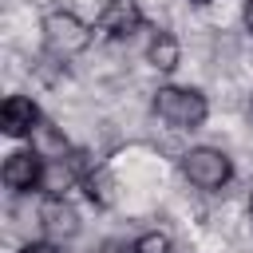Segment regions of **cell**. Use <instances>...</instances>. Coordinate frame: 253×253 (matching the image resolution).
I'll return each instance as SVG.
<instances>
[{"label":"cell","instance_id":"5bb4252c","mask_svg":"<svg viewBox=\"0 0 253 253\" xmlns=\"http://www.w3.org/2000/svg\"><path fill=\"white\" fill-rule=\"evenodd\" d=\"M194 4H206V0H194Z\"/></svg>","mask_w":253,"mask_h":253},{"label":"cell","instance_id":"7c38bea8","mask_svg":"<svg viewBox=\"0 0 253 253\" xmlns=\"http://www.w3.org/2000/svg\"><path fill=\"white\" fill-rule=\"evenodd\" d=\"M20 253H59V249H55L51 241H28V245H24Z\"/></svg>","mask_w":253,"mask_h":253},{"label":"cell","instance_id":"7a4b0ae2","mask_svg":"<svg viewBox=\"0 0 253 253\" xmlns=\"http://www.w3.org/2000/svg\"><path fill=\"white\" fill-rule=\"evenodd\" d=\"M43 40H47V51L67 59V55H79L87 43H91V28L75 16V12H47L43 16Z\"/></svg>","mask_w":253,"mask_h":253},{"label":"cell","instance_id":"3957f363","mask_svg":"<svg viewBox=\"0 0 253 253\" xmlns=\"http://www.w3.org/2000/svg\"><path fill=\"white\" fill-rule=\"evenodd\" d=\"M182 174H186L190 186H198V190H221V186L229 182L233 166H229V158H225L221 150H213V146H194V150L182 154Z\"/></svg>","mask_w":253,"mask_h":253},{"label":"cell","instance_id":"8992f818","mask_svg":"<svg viewBox=\"0 0 253 253\" xmlns=\"http://www.w3.org/2000/svg\"><path fill=\"white\" fill-rule=\"evenodd\" d=\"M0 126H4L8 138H24L40 126V107L28 95H8L4 107H0Z\"/></svg>","mask_w":253,"mask_h":253},{"label":"cell","instance_id":"ba28073f","mask_svg":"<svg viewBox=\"0 0 253 253\" xmlns=\"http://www.w3.org/2000/svg\"><path fill=\"white\" fill-rule=\"evenodd\" d=\"M32 150H36L43 162H55V158H67V138H63L59 126L40 123V126L32 130Z\"/></svg>","mask_w":253,"mask_h":253},{"label":"cell","instance_id":"6da1fadb","mask_svg":"<svg viewBox=\"0 0 253 253\" xmlns=\"http://www.w3.org/2000/svg\"><path fill=\"white\" fill-rule=\"evenodd\" d=\"M154 115H158L162 123L178 126V130H194V126L206 123L210 103H206V95L194 91V87H158V91H154Z\"/></svg>","mask_w":253,"mask_h":253},{"label":"cell","instance_id":"30bf717a","mask_svg":"<svg viewBox=\"0 0 253 253\" xmlns=\"http://www.w3.org/2000/svg\"><path fill=\"white\" fill-rule=\"evenodd\" d=\"M83 186H87V198H91L95 206H111V202H115V178H111L107 170H91V174L83 178Z\"/></svg>","mask_w":253,"mask_h":253},{"label":"cell","instance_id":"9c48e42d","mask_svg":"<svg viewBox=\"0 0 253 253\" xmlns=\"http://www.w3.org/2000/svg\"><path fill=\"white\" fill-rule=\"evenodd\" d=\"M146 59H150L158 71H174V67H178V59H182V47H178V40H174V36L158 32V36L150 40V47H146Z\"/></svg>","mask_w":253,"mask_h":253},{"label":"cell","instance_id":"8fae6325","mask_svg":"<svg viewBox=\"0 0 253 253\" xmlns=\"http://www.w3.org/2000/svg\"><path fill=\"white\" fill-rule=\"evenodd\" d=\"M134 253H170V237L162 229H150V233H142L134 241Z\"/></svg>","mask_w":253,"mask_h":253},{"label":"cell","instance_id":"4fadbf2b","mask_svg":"<svg viewBox=\"0 0 253 253\" xmlns=\"http://www.w3.org/2000/svg\"><path fill=\"white\" fill-rule=\"evenodd\" d=\"M245 28L253 32V0H245Z\"/></svg>","mask_w":253,"mask_h":253},{"label":"cell","instance_id":"52a82bcc","mask_svg":"<svg viewBox=\"0 0 253 253\" xmlns=\"http://www.w3.org/2000/svg\"><path fill=\"white\" fill-rule=\"evenodd\" d=\"M138 24H142V12H138L134 0H107L103 12H99V28H103L107 36H115V40L138 32Z\"/></svg>","mask_w":253,"mask_h":253},{"label":"cell","instance_id":"5b68a950","mask_svg":"<svg viewBox=\"0 0 253 253\" xmlns=\"http://www.w3.org/2000/svg\"><path fill=\"white\" fill-rule=\"evenodd\" d=\"M43 158L36 154V150H20V154H8V162H4V170H0V178H4V186L8 190H16V194H24V190H36V186H43Z\"/></svg>","mask_w":253,"mask_h":253},{"label":"cell","instance_id":"9a60e30c","mask_svg":"<svg viewBox=\"0 0 253 253\" xmlns=\"http://www.w3.org/2000/svg\"><path fill=\"white\" fill-rule=\"evenodd\" d=\"M249 107H253V103H249Z\"/></svg>","mask_w":253,"mask_h":253},{"label":"cell","instance_id":"277c9868","mask_svg":"<svg viewBox=\"0 0 253 253\" xmlns=\"http://www.w3.org/2000/svg\"><path fill=\"white\" fill-rule=\"evenodd\" d=\"M40 229L47 233V241H67L79 233V210L63 198V194H47L40 206Z\"/></svg>","mask_w":253,"mask_h":253}]
</instances>
